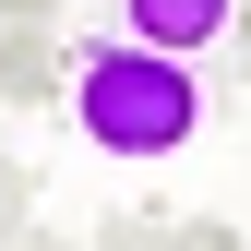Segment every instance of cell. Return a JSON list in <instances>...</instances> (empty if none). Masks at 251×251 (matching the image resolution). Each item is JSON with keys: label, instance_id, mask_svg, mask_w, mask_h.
Here are the masks:
<instances>
[{"label": "cell", "instance_id": "cell-1", "mask_svg": "<svg viewBox=\"0 0 251 251\" xmlns=\"http://www.w3.org/2000/svg\"><path fill=\"white\" fill-rule=\"evenodd\" d=\"M60 108L96 155H179L203 132V72L144 36H84L72 72H60Z\"/></svg>", "mask_w": 251, "mask_h": 251}, {"label": "cell", "instance_id": "cell-2", "mask_svg": "<svg viewBox=\"0 0 251 251\" xmlns=\"http://www.w3.org/2000/svg\"><path fill=\"white\" fill-rule=\"evenodd\" d=\"M120 36H144L168 60H203V48L239 36V0H120Z\"/></svg>", "mask_w": 251, "mask_h": 251}, {"label": "cell", "instance_id": "cell-3", "mask_svg": "<svg viewBox=\"0 0 251 251\" xmlns=\"http://www.w3.org/2000/svg\"><path fill=\"white\" fill-rule=\"evenodd\" d=\"M24 96H60V48H48V24H0V108H24Z\"/></svg>", "mask_w": 251, "mask_h": 251}, {"label": "cell", "instance_id": "cell-4", "mask_svg": "<svg viewBox=\"0 0 251 251\" xmlns=\"http://www.w3.org/2000/svg\"><path fill=\"white\" fill-rule=\"evenodd\" d=\"M24 227H36V179H24V168H12V155H0V251H12Z\"/></svg>", "mask_w": 251, "mask_h": 251}, {"label": "cell", "instance_id": "cell-5", "mask_svg": "<svg viewBox=\"0 0 251 251\" xmlns=\"http://www.w3.org/2000/svg\"><path fill=\"white\" fill-rule=\"evenodd\" d=\"M60 12V0H0V24H48Z\"/></svg>", "mask_w": 251, "mask_h": 251}, {"label": "cell", "instance_id": "cell-6", "mask_svg": "<svg viewBox=\"0 0 251 251\" xmlns=\"http://www.w3.org/2000/svg\"><path fill=\"white\" fill-rule=\"evenodd\" d=\"M227 48H239V72H251V0H239V36H227Z\"/></svg>", "mask_w": 251, "mask_h": 251}, {"label": "cell", "instance_id": "cell-7", "mask_svg": "<svg viewBox=\"0 0 251 251\" xmlns=\"http://www.w3.org/2000/svg\"><path fill=\"white\" fill-rule=\"evenodd\" d=\"M12 251H72V239H48V227H24V239H12Z\"/></svg>", "mask_w": 251, "mask_h": 251}]
</instances>
